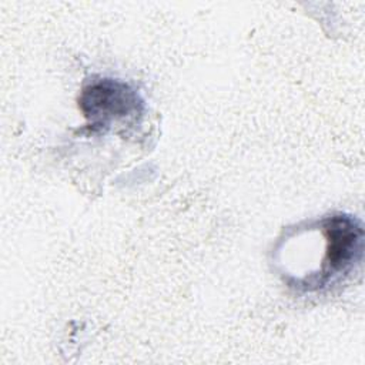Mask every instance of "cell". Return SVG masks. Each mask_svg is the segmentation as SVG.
Segmentation results:
<instances>
[{
	"label": "cell",
	"mask_w": 365,
	"mask_h": 365,
	"mask_svg": "<svg viewBox=\"0 0 365 365\" xmlns=\"http://www.w3.org/2000/svg\"><path fill=\"white\" fill-rule=\"evenodd\" d=\"M78 106L91 127L106 128L113 121L140 115L144 101L130 84L100 78L83 88Z\"/></svg>",
	"instance_id": "6da1fadb"
}]
</instances>
